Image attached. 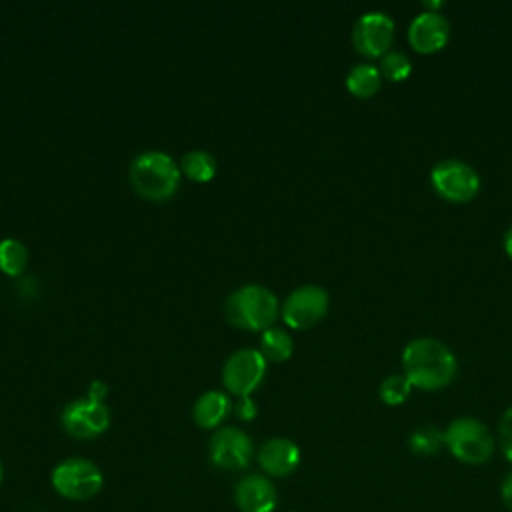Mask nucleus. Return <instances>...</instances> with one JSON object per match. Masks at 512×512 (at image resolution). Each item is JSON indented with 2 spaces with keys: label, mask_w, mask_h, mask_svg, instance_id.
<instances>
[{
  "label": "nucleus",
  "mask_w": 512,
  "mask_h": 512,
  "mask_svg": "<svg viewBox=\"0 0 512 512\" xmlns=\"http://www.w3.org/2000/svg\"><path fill=\"white\" fill-rule=\"evenodd\" d=\"M0 482H2V464H0Z\"/></svg>",
  "instance_id": "cd10ccee"
},
{
  "label": "nucleus",
  "mask_w": 512,
  "mask_h": 512,
  "mask_svg": "<svg viewBox=\"0 0 512 512\" xmlns=\"http://www.w3.org/2000/svg\"><path fill=\"white\" fill-rule=\"evenodd\" d=\"M498 440L502 454L506 456L508 462H512V406L502 414L500 428H498Z\"/></svg>",
  "instance_id": "5701e85b"
},
{
  "label": "nucleus",
  "mask_w": 512,
  "mask_h": 512,
  "mask_svg": "<svg viewBox=\"0 0 512 512\" xmlns=\"http://www.w3.org/2000/svg\"><path fill=\"white\" fill-rule=\"evenodd\" d=\"M50 482L64 498L88 500L100 492L104 476L98 466L86 458H66L52 470Z\"/></svg>",
  "instance_id": "39448f33"
},
{
  "label": "nucleus",
  "mask_w": 512,
  "mask_h": 512,
  "mask_svg": "<svg viewBox=\"0 0 512 512\" xmlns=\"http://www.w3.org/2000/svg\"><path fill=\"white\" fill-rule=\"evenodd\" d=\"M404 376L414 388L440 390L454 382L458 360L454 352L436 338H414L402 350Z\"/></svg>",
  "instance_id": "f257e3e1"
},
{
  "label": "nucleus",
  "mask_w": 512,
  "mask_h": 512,
  "mask_svg": "<svg viewBox=\"0 0 512 512\" xmlns=\"http://www.w3.org/2000/svg\"><path fill=\"white\" fill-rule=\"evenodd\" d=\"M444 446L464 464H484L494 454V436L484 422L462 416L444 430Z\"/></svg>",
  "instance_id": "20e7f679"
},
{
  "label": "nucleus",
  "mask_w": 512,
  "mask_h": 512,
  "mask_svg": "<svg viewBox=\"0 0 512 512\" xmlns=\"http://www.w3.org/2000/svg\"><path fill=\"white\" fill-rule=\"evenodd\" d=\"M230 412V398L226 392L208 390L198 396L192 416L200 428H216Z\"/></svg>",
  "instance_id": "2eb2a0df"
},
{
  "label": "nucleus",
  "mask_w": 512,
  "mask_h": 512,
  "mask_svg": "<svg viewBox=\"0 0 512 512\" xmlns=\"http://www.w3.org/2000/svg\"><path fill=\"white\" fill-rule=\"evenodd\" d=\"M62 426L74 438H96L110 426V410L104 402L80 398L64 408Z\"/></svg>",
  "instance_id": "9d476101"
},
{
  "label": "nucleus",
  "mask_w": 512,
  "mask_h": 512,
  "mask_svg": "<svg viewBox=\"0 0 512 512\" xmlns=\"http://www.w3.org/2000/svg\"><path fill=\"white\" fill-rule=\"evenodd\" d=\"M278 298L260 284H246L226 300V318L244 330H268L278 318Z\"/></svg>",
  "instance_id": "7ed1b4c3"
},
{
  "label": "nucleus",
  "mask_w": 512,
  "mask_h": 512,
  "mask_svg": "<svg viewBox=\"0 0 512 512\" xmlns=\"http://www.w3.org/2000/svg\"><path fill=\"white\" fill-rule=\"evenodd\" d=\"M106 394H108V388H106V384L100 382V380H94V382L90 384V388H88V398L94 400V402H102V400L106 398Z\"/></svg>",
  "instance_id": "393cba45"
},
{
  "label": "nucleus",
  "mask_w": 512,
  "mask_h": 512,
  "mask_svg": "<svg viewBox=\"0 0 512 512\" xmlns=\"http://www.w3.org/2000/svg\"><path fill=\"white\" fill-rule=\"evenodd\" d=\"M430 182L440 198L454 204L470 202L480 190L478 172L458 158L440 160L430 172Z\"/></svg>",
  "instance_id": "423d86ee"
},
{
  "label": "nucleus",
  "mask_w": 512,
  "mask_h": 512,
  "mask_svg": "<svg viewBox=\"0 0 512 512\" xmlns=\"http://www.w3.org/2000/svg\"><path fill=\"white\" fill-rule=\"evenodd\" d=\"M450 38V24L440 12L418 14L408 28V42L418 54L440 52Z\"/></svg>",
  "instance_id": "f8f14e48"
},
{
  "label": "nucleus",
  "mask_w": 512,
  "mask_h": 512,
  "mask_svg": "<svg viewBox=\"0 0 512 512\" xmlns=\"http://www.w3.org/2000/svg\"><path fill=\"white\" fill-rule=\"evenodd\" d=\"M28 262V250L20 240H0V270L8 276H18Z\"/></svg>",
  "instance_id": "6ab92c4d"
},
{
  "label": "nucleus",
  "mask_w": 512,
  "mask_h": 512,
  "mask_svg": "<svg viewBox=\"0 0 512 512\" xmlns=\"http://www.w3.org/2000/svg\"><path fill=\"white\" fill-rule=\"evenodd\" d=\"M378 70H380L382 78H386L390 82H404L412 74V64L406 54L390 50L380 58Z\"/></svg>",
  "instance_id": "4be33fe9"
},
{
  "label": "nucleus",
  "mask_w": 512,
  "mask_h": 512,
  "mask_svg": "<svg viewBox=\"0 0 512 512\" xmlns=\"http://www.w3.org/2000/svg\"><path fill=\"white\" fill-rule=\"evenodd\" d=\"M234 410H236V416L240 420H252L256 416V412H258V408H256V404H254V400L250 396H242Z\"/></svg>",
  "instance_id": "b1692460"
},
{
  "label": "nucleus",
  "mask_w": 512,
  "mask_h": 512,
  "mask_svg": "<svg viewBox=\"0 0 512 512\" xmlns=\"http://www.w3.org/2000/svg\"><path fill=\"white\" fill-rule=\"evenodd\" d=\"M252 458V440L236 426L218 430L210 440V460L218 468H246Z\"/></svg>",
  "instance_id": "9b49d317"
},
{
  "label": "nucleus",
  "mask_w": 512,
  "mask_h": 512,
  "mask_svg": "<svg viewBox=\"0 0 512 512\" xmlns=\"http://www.w3.org/2000/svg\"><path fill=\"white\" fill-rule=\"evenodd\" d=\"M180 170L194 182H210L216 174V158L206 150H190L182 156Z\"/></svg>",
  "instance_id": "f3484780"
},
{
  "label": "nucleus",
  "mask_w": 512,
  "mask_h": 512,
  "mask_svg": "<svg viewBox=\"0 0 512 512\" xmlns=\"http://www.w3.org/2000/svg\"><path fill=\"white\" fill-rule=\"evenodd\" d=\"M328 292L320 286L306 284L296 288L282 304V320L294 330H306L318 324L328 312Z\"/></svg>",
  "instance_id": "6e6552de"
},
{
  "label": "nucleus",
  "mask_w": 512,
  "mask_h": 512,
  "mask_svg": "<svg viewBox=\"0 0 512 512\" xmlns=\"http://www.w3.org/2000/svg\"><path fill=\"white\" fill-rule=\"evenodd\" d=\"M260 346H262V354L266 360H272V362H284L292 356V350H294V342L292 338L288 336L286 330L282 328H268L262 332V338H260Z\"/></svg>",
  "instance_id": "a211bd4d"
},
{
  "label": "nucleus",
  "mask_w": 512,
  "mask_h": 512,
  "mask_svg": "<svg viewBox=\"0 0 512 512\" xmlns=\"http://www.w3.org/2000/svg\"><path fill=\"white\" fill-rule=\"evenodd\" d=\"M504 250H506L508 258L512 260V226L508 228V232H506V236H504Z\"/></svg>",
  "instance_id": "bb28decb"
},
{
  "label": "nucleus",
  "mask_w": 512,
  "mask_h": 512,
  "mask_svg": "<svg viewBox=\"0 0 512 512\" xmlns=\"http://www.w3.org/2000/svg\"><path fill=\"white\" fill-rule=\"evenodd\" d=\"M412 384L410 380L404 376V374H390L386 376L382 382H380V388H378V394H380V400L388 406H398V404H404L406 398L410 396L412 392Z\"/></svg>",
  "instance_id": "412c9836"
},
{
  "label": "nucleus",
  "mask_w": 512,
  "mask_h": 512,
  "mask_svg": "<svg viewBox=\"0 0 512 512\" xmlns=\"http://www.w3.org/2000/svg\"><path fill=\"white\" fill-rule=\"evenodd\" d=\"M394 40V22L386 12H366L362 14L352 30L354 48L368 58H382L390 52Z\"/></svg>",
  "instance_id": "1a4fd4ad"
},
{
  "label": "nucleus",
  "mask_w": 512,
  "mask_h": 512,
  "mask_svg": "<svg viewBox=\"0 0 512 512\" xmlns=\"http://www.w3.org/2000/svg\"><path fill=\"white\" fill-rule=\"evenodd\" d=\"M258 464L270 476H288L300 464V448L288 438H270L258 450Z\"/></svg>",
  "instance_id": "4468645a"
},
{
  "label": "nucleus",
  "mask_w": 512,
  "mask_h": 512,
  "mask_svg": "<svg viewBox=\"0 0 512 512\" xmlns=\"http://www.w3.org/2000/svg\"><path fill=\"white\" fill-rule=\"evenodd\" d=\"M408 446L416 456H432L444 446V432L436 426H420L410 434Z\"/></svg>",
  "instance_id": "aec40b11"
},
{
  "label": "nucleus",
  "mask_w": 512,
  "mask_h": 512,
  "mask_svg": "<svg viewBox=\"0 0 512 512\" xmlns=\"http://www.w3.org/2000/svg\"><path fill=\"white\" fill-rule=\"evenodd\" d=\"M500 494H502V500H504L506 508H508V510H512V472L502 480Z\"/></svg>",
  "instance_id": "a878e982"
},
{
  "label": "nucleus",
  "mask_w": 512,
  "mask_h": 512,
  "mask_svg": "<svg viewBox=\"0 0 512 512\" xmlns=\"http://www.w3.org/2000/svg\"><path fill=\"white\" fill-rule=\"evenodd\" d=\"M382 86V74L372 64H356L346 76V90L356 98H372Z\"/></svg>",
  "instance_id": "dca6fc26"
},
{
  "label": "nucleus",
  "mask_w": 512,
  "mask_h": 512,
  "mask_svg": "<svg viewBox=\"0 0 512 512\" xmlns=\"http://www.w3.org/2000/svg\"><path fill=\"white\" fill-rule=\"evenodd\" d=\"M234 500L242 512H272L278 496L274 484L266 476L248 474L236 484Z\"/></svg>",
  "instance_id": "ddd939ff"
},
{
  "label": "nucleus",
  "mask_w": 512,
  "mask_h": 512,
  "mask_svg": "<svg viewBox=\"0 0 512 512\" xmlns=\"http://www.w3.org/2000/svg\"><path fill=\"white\" fill-rule=\"evenodd\" d=\"M266 374V358L260 350L242 348L234 352L224 368H222V382L228 392L236 396H250L262 382Z\"/></svg>",
  "instance_id": "0eeeda50"
},
{
  "label": "nucleus",
  "mask_w": 512,
  "mask_h": 512,
  "mask_svg": "<svg viewBox=\"0 0 512 512\" xmlns=\"http://www.w3.org/2000/svg\"><path fill=\"white\" fill-rule=\"evenodd\" d=\"M180 166L166 152L150 150L138 154L130 164L132 188L150 200L170 198L180 184Z\"/></svg>",
  "instance_id": "f03ea898"
}]
</instances>
